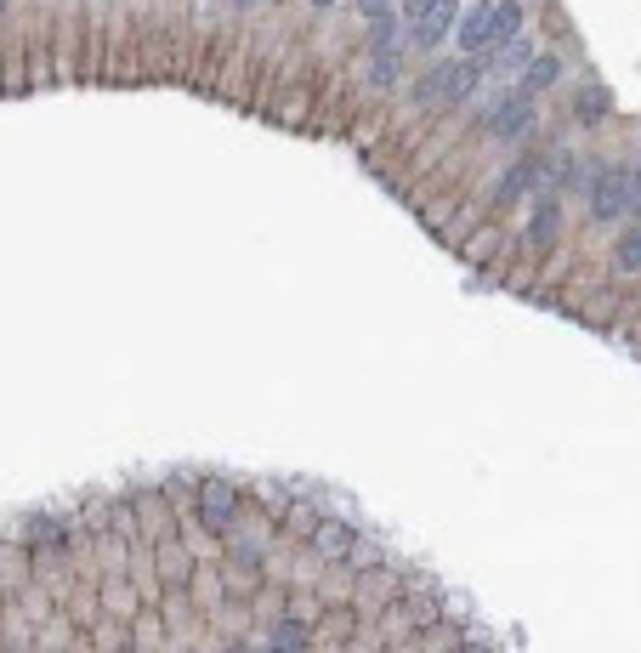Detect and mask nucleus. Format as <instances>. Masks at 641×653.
Listing matches in <instances>:
<instances>
[{"label": "nucleus", "instance_id": "dca6fc26", "mask_svg": "<svg viewBox=\"0 0 641 653\" xmlns=\"http://www.w3.org/2000/svg\"><path fill=\"white\" fill-rule=\"evenodd\" d=\"M602 108H607V91H596V86H590L585 97H579V120H596Z\"/></svg>", "mask_w": 641, "mask_h": 653}, {"label": "nucleus", "instance_id": "20e7f679", "mask_svg": "<svg viewBox=\"0 0 641 653\" xmlns=\"http://www.w3.org/2000/svg\"><path fill=\"white\" fill-rule=\"evenodd\" d=\"M312 551L330 557V563H364V557H375V551L358 546V534L347 523H312Z\"/></svg>", "mask_w": 641, "mask_h": 653}, {"label": "nucleus", "instance_id": "9b49d317", "mask_svg": "<svg viewBox=\"0 0 641 653\" xmlns=\"http://www.w3.org/2000/svg\"><path fill=\"white\" fill-rule=\"evenodd\" d=\"M267 642H273V648H312V631H307V619L284 614V619H273Z\"/></svg>", "mask_w": 641, "mask_h": 653}, {"label": "nucleus", "instance_id": "6ab92c4d", "mask_svg": "<svg viewBox=\"0 0 641 653\" xmlns=\"http://www.w3.org/2000/svg\"><path fill=\"white\" fill-rule=\"evenodd\" d=\"M312 6H318V12H324V6H335V0H312Z\"/></svg>", "mask_w": 641, "mask_h": 653}, {"label": "nucleus", "instance_id": "a211bd4d", "mask_svg": "<svg viewBox=\"0 0 641 653\" xmlns=\"http://www.w3.org/2000/svg\"><path fill=\"white\" fill-rule=\"evenodd\" d=\"M420 6H426V0H403V12H409V18H415Z\"/></svg>", "mask_w": 641, "mask_h": 653}, {"label": "nucleus", "instance_id": "423d86ee", "mask_svg": "<svg viewBox=\"0 0 641 653\" xmlns=\"http://www.w3.org/2000/svg\"><path fill=\"white\" fill-rule=\"evenodd\" d=\"M488 125H494V137H528V131H534V97L517 86L500 108H494V120Z\"/></svg>", "mask_w": 641, "mask_h": 653}, {"label": "nucleus", "instance_id": "1a4fd4ad", "mask_svg": "<svg viewBox=\"0 0 641 653\" xmlns=\"http://www.w3.org/2000/svg\"><path fill=\"white\" fill-rule=\"evenodd\" d=\"M199 512H205L210 529H227V523H233V512H239V495H227L222 483H210L205 500H199Z\"/></svg>", "mask_w": 641, "mask_h": 653}, {"label": "nucleus", "instance_id": "f3484780", "mask_svg": "<svg viewBox=\"0 0 641 653\" xmlns=\"http://www.w3.org/2000/svg\"><path fill=\"white\" fill-rule=\"evenodd\" d=\"M364 6V18H375V12H392V0H358Z\"/></svg>", "mask_w": 641, "mask_h": 653}, {"label": "nucleus", "instance_id": "0eeeda50", "mask_svg": "<svg viewBox=\"0 0 641 653\" xmlns=\"http://www.w3.org/2000/svg\"><path fill=\"white\" fill-rule=\"evenodd\" d=\"M539 171H545L539 159H517V165H511V171H505V177H500V188H494V199H500V205H511V199H517V194H528V188H534V182H539Z\"/></svg>", "mask_w": 641, "mask_h": 653}, {"label": "nucleus", "instance_id": "9d476101", "mask_svg": "<svg viewBox=\"0 0 641 653\" xmlns=\"http://www.w3.org/2000/svg\"><path fill=\"white\" fill-rule=\"evenodd\" d=\"M556 228H562V205H556V194H545L534 205V222H528V239H534V245H551L556 239Z\"/></svg>", "mask_w": 641, "mask_h": 653}, {"label": "nucleus", "instance_id": "7ed1b4c3", "mask_svg": "<svg viewBox=\"0 0 641 653\" xmlns=\"http://www.w3.org/2000/svg\"><path fill=\"white\" fill-rule=\"evenodd\" d=\"M624 205H630V171H619V165H602V171H596V182H590V216H596V222H613Z\"/></svg>", "mask_w": 641, "mask_h": 653}, {"label": "nucleus", "instance_id": "ddd939ff", "mask_svg": "<svg viewBox=\"0 0 641 653\" xmlns=\"http://www.w3.org/2000/svg\"><path fill=\"white\" fill-rule=\"evenodd\" d=\"M613 267H619V273H641V228L619 233V245H613Z\"/></svg>", "mask_w": 641, "mask_h": 653}, {"label": "nucleus", "instance_id": "2eb2a0df", "mask_svg": "<svg viewBox=\"0 0 641 653\" xmlns=\"http://www.w3.org/2000/svg\"><path fill=\"white\" fill-rule=\"evenodd\" d=\"M369 46H375V52H398V23H392V12H375V18H369Z\"/></svg>", "mask_w": 641, "mask_h": 653}, {"label": "nucleus", "instance_id": "4468645a", "mask_svg": "<svg viewBox=\"0 0 641 653\" xmlns=\"http://www.w3.org/2000/svg\"><path fill=\"white\" fill-rule=\"evenodd\" d=\"M511 35H522V0H500V6H494V46L511 40Z\"/></svg>", "mask_w": 641, "mask_h": 653}, {"label": "nucleus", "instance_id": "6e6552de", "mask_svg": "<svg viewBox=\"0 0 641 653\" xmlns=\"http://www.w3.org/2000/svg\"><path fill=\"white\" fill-rule=\"evenodd\" d=\"M556 80H562V57H528V63H522V91H528V97H534V91H545V86H556Z\"/></svg>", "mask_w": 641, "mask_h": 653}, {"label": "nucleus", "instance_id": "aec40b11", "mask_svg": "<svg viewBox=\"0 0 641 653\" xmlns=\"http://www.w3.org/2000/svg\"><path fill=\"white\" fill-rule=\"evenodd\" d=\"M0 12H6V0H0Z\"/></svg>", "mask_w": 641, "mask_h": 653}, {"label": "nucleus", "instance_id": "39448f33", "mask_svg": "<svg viewBox=\"0 0 641 653\" xmlns=\"http://www.w3.org/2000/svg\"><path fill=\"white\" fill-rule=\"evenodd\" d=\"M454 35H460V57L488 52V46H494V6H488V0L466 6V12L454 18Z\"/></svg>", "mask_w": 641, "mask_h": 653}, {"label": "nucleus", "instance_id": "f8f14e48", "mask_svg": "<svg viewBox=\"0 0 641 653\" xmlns=\"http://www.w3.org/2000/svg\"><path fill=\"white\" fill-rule=\"evenodd\" d=\"M528 57H534V40H528V35H511V40H500V46H494V69H522Z\"/></svg>", "mask_w": 641, "mask_h": 653}, {"label": "nucleus", "instance_id": "f257e3e1", "mask_svg": "<svg viewBox=\"0 0 641 653\" xmlns=\"http://www.w3.org/2000/svg\"><path fill=\"white\" fill-rule=\"evenodd\" d=\"M477 80H483V63H477V57H454V63H437V69L420 80L415 97L420 103H426V97H449V103H460V97L477 91Z\"/></svg>", "mask_w": 641, "mask_h": 653}, {"label": "nucleus", "instance_id": "f03ea898", "mask_svg": "<svg viewBox=\"0 0 641 653\" xmlns=\"http://www.w3.org/2000/svg\"><path fill=\"white\" fill-rule=\"evenodd\" d=\"M454 18H460V0H426L415 18H409V40H415L420 52H437L449 40Z\"/></svg>", "mask_w": 641, "mask_h": 653}]
</instances>
